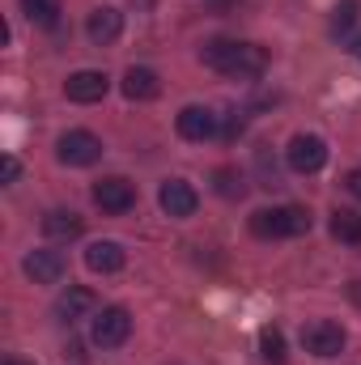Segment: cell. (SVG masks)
Masks as SVG:
<instances>
[{"mask_svg": "<svg viewBox=\"0 0 361 365\" xmlns=\"http://www.w3.org/2000/svg\"><path fill=\"white\" fill-rule=\"evenodd\" d=\"M200 60L225 77H238V81H251L268 68V51L260 43H238V38H208L200 47Z\"/></svg>", "mask_w": 361, "mask_h": 365, "instance_id": "1", "label": "cell"}, {"mask_svg": "<svg viewBox=\"0 0 361 365\" xmlns=\"http://www.w3.org/2000/svg\"><path fill=\"white\" fill-rule=\"evenodd\" d=\"M251 234L255 238H302V234H310V208H302V204L260 208V212H251Z\"/></svg>", "mask_w": 361, "mask_h": 365, "instance_id": "2", "label": "cell"}, {"mask_svg": "<svg viewBox=\"0 0 361 365\" xmlns=\"http://www.w3.org/2000/svg\"><path fill=\"white\" fill-rule=\"evenodd\" d=\"M345 340H349L345 327L332 323V319H315V323L302 327V349L315 353V357H340L345 353Z\"/></svg>", "mask_w": 361, "mask_h": 365, "instance_id": "3", "label": "cell"}, {"mask_svg": "<svg viewBox=\"0 0 361 365\" xmlns=\"http://www.w3.org/2000/svg\"><path fill=\"white\" fill-rule=\"evenodd\" d=\"M285 162H289V170L293 175H315V170H323L327 166V145H323V136H293L289 140V149H285Z\"/></svg>", "mask_w": 361, "mask_h": 365, "instance_id": "4", "label": "cell"}, {"mask_svg": "<svg viewBox=\"0 0 361 365\" xmlns=\"http://www.w3.org/2000/svg\"><path fill=\"white\" fill-rule=\"evenodd\" d=\"M90 336H93L98 349H119V344L132 336V314H128L123 306H106L102 314H93Z\"/></svg>", "mask_w": 361, "mask_h": 365, "instance_id": "5", "label": "cell"}, {"mask_svg": "<svg viewBox=\"0 0 361 365\" xmlns=\"http://www.w3.org/2000/svg\"><path fill=\"white\" fill-rule=\"evenodd\" d=\"M93 204L102 208V212H111V217H119V212H128L132 204H136V187L123 179V175H111V179H98L93 182Z\"/></svg>", "mask_w": 361, "mask_h": 365, "instance_id": "6", "label": "cell"}, {"mask_svg": "<svg viewBox=\"0 0 361 365\" xmlns=\"http://www.w3.org/2000/svg\"><path fill=\"white\" fill-rule=\"evenodd\" d=\"M56 153H60L64 166H93V162L102 158V140H98L93 132H81V128H77V132H64V136H60V149H56Z\"/></svg>", "mask_w": 361, "mask_h": 365, "instance_id": "7", "label": "cell"}, {"mask_svg": "<svg viewBox=\"0 0 361 365\" xmlns=\"http://www.w3.org/2000/svg\"><path fill=\"white\" fill-rule=\"evenodd\" d=\"M21 268H26V276L34 284H56V280H64V272H68V259H64V251L43 247V251H30Z\"/></svg>", "mask_w": 361, "mask_h": 365, "instance_id": "8", "label": "cell"}, {"mask_svg": "<svg viewBox=\"0 0 361 365\" xmlns=\"http://www.w3.org/2000/svg\"><path fill=\"white\" fill-rule=\"evenodd\" d=\"M158 204H162V212H166V217H195L200 195H195V187H191L187 179H171V182H162Z\"/></svg>", "mask_w": 361, "mask_h": 365, "instance_id": "9", "label": "cell"}, {"mask_svg": "<svg viewBox=\"0 0 361 365\" xmlns=\"http://www.w3.org/2000/svg\"><path fill=\"white\" fill-rule=\"evenodd\" d=\"M111 90V81H106V73H93V68H81V73H73L68 81H64V93H68V102H81V106H90V102H102Z\"/></svg>", "mask_w": 361, "mask_h": 365, "instance_id": "10", "label": "cell"}, {"mask_svg": "<svg viewBox=\"0 0 361 365\" xmlns=\"http://www.w3.org/2000/svg\"><path fill=\"white\" fill-rule=\"evenodd\" d=\"M93 306H98V297H93V289H81V284H68V293H60L56 297V319L60 323H77V319H86Z\"/></svg>", "mask_w": 361, "mask_h": 365, "instance_id": "11", "label": "cell"}, {"mask_svg": "<svg viewBox=\"0 0 361 365\" xmlns=\"http://www.w3.org/2000/svg\"><path fill=\"white\" fill-rule=\"evenodd\" d=\"M179 136L183 140H213L217 136V115L208 106H183L179 110Z\"/></svg>", "mask_w": 361, "mask_h": 365, "instance_id": "12", "label": "cell"}, {"mask_svg": "<svg viewBox=\"0 0 361 365\" xmlns=\"http://www.w3.org/2000/svg\"><path fill=\"white\" fill-rule=\"evenodd\" d=\"M86 30H90V38L98 43V47H111V43L123 34V13H119V9H111V4H102V9H93V13H90Z\"/></svg>", "mask_w": 361, "mask_h": 365, "instance_id": "13", "label": "cell"}, {"mask_svg": "<svg viewBox=\"0 0 361 365\" xmlns=\"http://www.w3.org/2000/svg\"><path fill=\"white\" fill-rule=\"evenodd\" d=\"M86 264H90V272H119L123 264H128V251L119 247V242H111V238H102V242H90V251H86Z\"/></svg>", "mask_w": 361, "mask_h": 365, "instance_id": "14", "label": "cell"}, {"mask_svg": "<svg viewBox=\"0 0 361 365\" xmlns=\"http://www.w3.org/2000/svg\"><path fill=\"white\" fill-rule=\"evenodd\" d=\"M81 217L77 212H68V208H56V212H47L43 217V234L51 238V242H73V238H81Z\"/></svg>", "mask_w": 361, "mask_h": 365, "instance_id": "15", "label": "cell"}, {"mask_svg": "<svg viewBox=\"0 0 361 365\" xmlns=\"http://www.w3.org/2000/svg\"><path fill=\"white\" fill-rule=\"evenodd\" d=\"M123 93H128L132 102H153V98L162 93V81H158L153 68H128V73H123Z\"/></svg>", "mask_w": 361, "mask_h": 365, "instance_id": "16", "label": "cell"}, {"mask_svg": "<svg viewBox=\"0 0 361 365\" xmlns=\"http://www.w3.org/2000/svg\"><path fill=\"white\" fill-rule=\"evenodd\" d=\"M21 13L34 21V26H43V30H51V26H60V0H21Z\"/></svg>", "mask_w": 361, "mask_h": 365, "instance_id": "17", "label": "cell"}, {"mask_svg": "<svg viewBox=\"0 0 361 365\" xmlns=\"http://www.w3.org/2000/svg\"><path fill=\"white\" fill-rule=\"evenodd\" d=\"M332 234H336L340 242H361V212L336 208V212H332Z\"/></svg>", "mask_w": 361, "mask_h": 365, "instance_id": "18", "label": "cell"}, {"mask_svg": "<svg viewBox=\"0 0 361 365\" xmlns=\"http://www.w3.org/2000/svg\"><path fill=\"white\" fill-rule=\"evenodd\" d=\"M260 353H264L268 365H285V336H280V327H264L260 331Z\"/></svg>", "mask_w": 361, "mask_h": 365, "instance_id": "19", "label": "cell"}, {"mask_svg": "<svg viewBox=\"0 0 361 365\" xmlns=\"http://www.w3.org/2000/svg\"><path fill=\"white\" fill-rule=\"evenodd\" d=\"M213 187H217V195H225V200H238V195L247 191V179H243L238 170H230V166H221V170L213 175Z\"/></svg>", "mask_w": 361, "mask_h": 365, "instance_id": "20", "label": "cell"}, {"mask_svg": "<svg viewBox=\"0 0 361 365\" xmlns=\"http://www.w3.org/2000/svg\"><path fill=\"white\" fill-rule=\"evenodd\" d=\"M357 17H361V0H340V4L332 9V30H336V34H349V30L357 26Z\"/></svg>", "mask_w": 361, "mask_h": 365, "instance_id": "21", "label": "cell"}, {"mask_svg": "<svg viewBox=\"0 0 361 365\" xmlns=\"http://www.w3.org/2000/svg\"><path fill=\"white\" fill-rule=\"evenodd\" d=\"M17 175H21V166H17V158H4V162H0V179H4V182H13Z\"/></svg>", "mask_w": 361, "mask_h": 365, "instance_id": "22", "label": "cell"}, {"mask_svg": "<svg viewBox=\"0 0 361 365\" xmlns=\"http://www.w3.org/2000/svg\"><path fill=\"white\" fill-rule=\"evenodd\" d=\"M349 191H353V195L361 200V166L353 170V175H349Z\"/></svg>", "mask_w": 361, "mask_h": 365, "instance_id": "23", "label": "cell"}, {"mask_svg": "<svg viewBox=\"0 0 361 365\" xmlns=\"http://www.w3.org/2000/svg\"><path fill=\"white\" fill-rule=\"evenodd\" d=\"M64 357H73V361H86V353H81V344H64Z\"/></svg>", "mask_w": 361, "mask_h": 365, "instance_id": "24", "label": "cell"}, {"mask_svg": "<svg viewBox=\"0 0 361 365\" xmlns=\"http://www.w3.org/2000/svg\"><path fill=\"white\" fill-rule=\"evenodd\" d=\"M349 51H353V56H357V60H361V34H357V38H353V43H349Z\"/></svg>", "mask_w": 361, "mask_h": 365, "instance_id": "25", "label": "cell"}, {"mask_svg": "<svg viewBox=\"0 0 361 365\" xmlns=\"http://www.w3.org/2000/svg\"><path fill=\"white\" fill-rule=\"evenodd\" d=\"M349 293H353V302L361 306V280H353V289H349Z\"/></svg>", "mask_w": 361, "mask_h": 365, "instance_id": "26", "label": "cell"}, {"mask_svg": "<svg viewBox=\"0 0 361 365\" xmlns=\"http://www.w3.org/2000/svg\"><path fill=\"white\" fill-rule=\"evenodd\" d=\"M4 365H26V361H4Z\"/></svg>", "mask_w": 361, "mask_h": 365, "instance_id": "27", "label": "cell"}]
</instances>
